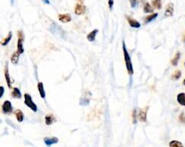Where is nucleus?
<instances>
[{
  "mask_svg": "<svg viewBox=\"0 0 185 147\" xmlns=\"http://www.w3.org/2000/svg\"><path fill=\"white\" fill-rule=\"evenodd\" d=\"M123 51H124V60H125L126 67H127V70L129 75L133 74V67H132V61H131L130 56L129 53H128L127 48H126V44L124 41H123Z\"/></svg>",
  "mask_w": 185,
  "mask_h": 147,
  "instance_id": "f257e3e1",
  "label": "nucleus"
},
{
  "mask_svg": "<svg viewBox=\"0 0 185 147\" xmlns=\"http://www.w3.org/2000/svg\"><path fill=\"white\" fill-rule=\"evenodd\" d=\"M24 104H25L28 108H31V110H32L34 112L37 111H38V107H37V105H35L34 102H33L32 98H31V95H29V94L26 93L24 94Z\"/></svg>",
  "mask_w": 185,
  "mask_h": 147,
  "instance_id": "f03ea898",
  "label": "nucleus"
},
{
  "mask_svg": "<svg viewBox=\"0 0 185 147\" xmlns=\"http://www.w3.org/2000/svg\"><path fill=\"white\" fill-rule=\"evenodd\" d=\"M23 41H24V34L22 30L18 31V43H17V50L21 54L24 53V48H23Z\"/></svg>",
  "mask_w": 185,
  "mask_h": 147,
  "instance_id": "7ed1b4c3",
  "label": "nucleus"
},
{
  "mask_svg": "<svg viewBox=\"0 0 185 147\" xmlns=\"http://www.w3.org/2000/svg\"><path fill=\"white\" fill-rule=\"evenodd\" d=\"M149 109V107H145L144 108L139 109V113L137 114L138 118L140 121L142 122H146L147 120V111Z\"/></svg>",
  "mask_w": 185,
  "mask_h": 147,
  "instance_id": "20e7f679",
  "label": "nucleus"
},
{
  "mask_svg": "<svg viewBox=\"0 0 185 147\" xmlns=\"http://www.w3.org/2000/svg\"><path fill=\"white\" fill-rule=\"evenodd\" d=\"M126 18H127V20L128 23L130 25V27H134V28H139L141 27V24L139 23V22L134 19L133 18H132L131 16H129V15H126Z\"/></svg>",
  "mask_w": 185,
  "mask_h": 147,
  "instance_id": "39448f33",
  "label": "nucleus"
},
{
  "mask_svg": "<svg viewBox=\"0 0 185 147\" xmlns=\"http://www.w3.org/2000/svg\"><path fill=\"white\" fill-rule=\"evenodd\" d=\"M4 76H5V81H6L7 85H8V87L9 88H12V82H11L10 79V75H9V68H8V63H6L5 66V69H4Z\"/></svg>",
  "mask_w": 185,
  "mask_h": 147,
  "instance_id": "423d86ee",
  "label": "nucleus"
},
{
  "mask_svg": "<svg viewBox=\"0 0 185 147\" xmlns=\"http://www.w3.org/2000/svg\"><path fill=\"white\" fill-rule=\"evenodd\" d=\"M86 11V6L81 3L77 4L75 6V14L77 15H82L85 14Z\"/></svg>",
  "mask_w": 185,
  "mask_h": 147,
  "instance_id": "0eeeda50",
  "label": "nucleus"
},
{
  "mask_svg": "<svg viewBox=\"0 0 185 147\" xmlns=\"http://www.w3.org/2000/svg\"><path fill=\"white\" fill-rule=\"evenodd\" d=\"M44 143L46 144L48 147H50V146L53 145V144H56L59 142V139L57 137H45L44 139Z\"/></svg>",
  "mask_w": 185,
  "mask_h": 147,
  "instance_id": "6e6552de",
  "label": "nucleus"
},
{
  "mask_svg": "<svg viewBox=\"0 0 185 147\" xmlns=\"http://www.w3.org/2000/svg\"><path fill=\"white\" fill-rule=\"evenodd\" d=\"M2 111L4 114H9L12 112V103L9 101H5L2 105Z\"/></svg>",
  "mask_w": 185,
  "mask_h": 147,
  "instance_id": "1a4fd4ad",
  "label": "nucleus"
},
{
  "mask_svg": "<svg viewBox=\"0 0 185 147\" xmlns=\"http://www.w3.org/2000/svg\"><path fill=\"white\" fill-rule=\"evenodd\" d=\"M58 19L63 23H68V22H71L72 18L70 16V14H60L58 15Z\"/></svg>",
  "mask_w": 185,
  "mask_h": 147,
  "instance_id": "9d476101",
  "label": "nucleus"
},
{
  "mask_svg": "<svg viewBox=\"0 0 185 147\" xmlns=\"http://www.w3.org/2000/svg\"><path fill=\"white\" fill-rule=\"evenodd\" d=\"M174 14V4L168 3L165 8V15L166 17H171Z\"/></svg>",
  "mask_w": 185,
  "mask_h": 147,
  "instance_id": "9b49d317",
  "label": "nucleus"
},
{
  "mask_svg": "<svg viewBox=\"0 0 185 147\" xmlns=\"http://www.w3.org/2000/svg\"><path fill=\"white\" fill-rule=\"evenodd\" d=\"M56 121V119L55 117V116L52 114H48L45 116V123H46L47 125H51L53 124V123Z\"/></svg>",
  "mask_w": 185,
  "mask_h": 147,
  "instance_id": "f8f14e48",
  "label": "nucleus"
},
{
  "mask_svg": "<svg viewBox=\"0 0 185 147\" xmlns=\"http://www.w3.org/2000/svg\"><path fill=\"white\" fill-rule=\"evenodd\" d=\"M98 32V29H94L92 31H91V32L87 35V40H88V41H90V42H93L95 40V37H96Z\"/></svg>",
  "mask_w": 185,
  "mask_h": 147,
  "instance_id": "ddd939ff",
  "label": "nucleus"
},
{
  "mask_svg": "<svg viewBox=\"0 0 185 147\" xmlns=\"http://www.w3.org/2000/svg\"><path fill=\"white\" fill-rule=\"evenodd\" d=\"M20 53L19 51L16 50L12 54V56H11V62H12L13 64H17L18 62V59H19V55H20Z\"/></svg>",
  "mask_w": 185,
  "mask_h": 147,
  "instance_id": "4468645a",
  "label": "nucleus"
},
{
  "mask_svg": "<svg viewBox=\"0 0 185 147\" xmlns=\"http://www.w3.org/2000/svg\"><path fill=\"white\" fill-rule=\"evenodd\" d=\"M38 91H39L40 95L42 98H45L46 97V93H45V90H44V84L41 82H39L38 84Z\"/></svg>",
  "mask_w": 185,
  "mask_h": 147,
  "instance_id": "2eb2a0df",
  "label": "nucleus"
},
{
  "mask_svg": "<svg viewBox=\"0 0 185 147\" xmlns=\"http://www.w3.org/2000/svg\"><path fill=\"white\" fill-rule=\"evenodd\" d=\"M180 57H181L180 52H177L176 54L175 55V56L173 57V59H172V61H171V63H172V66H176L178 64V61L179 59H180Z\"/></svg>",
  "mask_w": 185,
  "mask_h": 147,
  "instance_id": "dca6fc26",
  "label": "nucleus"
},
{
  "mask_svg": "<svg viewBox=\"0 0 185 147\" xmlns=\"http://www.w3.org/2000/svg\"><path fill=\"white\" fill-rule=\"evenodd\" d=\"M15 114H16V117L18 122H22L24 120V114H23V112L21 110L17 109V110L15 111Z\"/></svg>",
  "mask_w": 185,
  "mask_h": 147,
  "instance_id": "f3484780",
  "label": "nucleus"
},
{
  "mask_svg": "<svg viewBox=\"0 0 185 147\" xmlns=\"http://www.w3.org/2000/svg\"><path fill=\"white\" fill-rule=\"evenodd\" d=\"M177 101L182 106H185V93H180L178 95Z\"/></svg>",
  "mask_w": 185,
  "mask_h": 147,
  "instance_id": "a211bd4d",
  "label": "nucleus"
},
{
  "mask_svg": "<svg viewBox=\"0 0 185 147\" xmlns=\"http://www.w3.org/2000/svg\"><path fill=\"white\" fill-rule=\"evenodd\" d=\"M12 96L15 98H18V99L21 98V93L19 88H16V87L13 88L12 91Z\"/></svg>",
  "mask_w": 185,
  "mask_h": 147,
  "instance_id": "6ab92c4d",
  "label": "nucleus"
},
{
  "mask_svg": "<svg viewBox=\"0 0 185 147\" xmlns=\"http://www.w3.org/2000/svg\"><path fill=\"white\" fill-rule=\"evenodd\" d=\"M157 17H158V13H153L149 15H148V16H146V17L145 18V23H146V24L149 23L152 21L155 20Z\"/></svg>",
  "mask_w": 185,
  "mask_h": 147,
  "instance_id": "aec40b11",
  "label": "nucleus"
},
{
  "mask_svg": "<svg viewBox=\"0 0 185 147\" xmlns=\"http://www.w3.org/2000/svg\"><path fill=\"white\" fill-rule=\"evenodd\" d=\"M12 31H10V32L9 33V34H8V36H7L5 38H4L3 41L1 42V44H2V46H6L7 44L10 42V41L12 40Z\"/></svg>",
  "mask_w": 185,
  "mask_h": 147,
  "instance_id": "412c9836",
  "label": "nucleus"
},
{
  "mask_svg": "<svg viewBox=\"0 0 185 147\" xmlns=\"http://www.w3.org/2000/svg\"><path fill=\"white\" fill-rule=\"evenodd\" d=\"M152 3L153 7L155 9H161V0H152Z\"/></svg>",
  "mask_w": 185,
  "mask_h": 147,
  "instance_id": "4be33fe9",
  "label": "nucleus"
},
{
  "mask_svg": "<svg viewBox=\"0 0 185 147\" xmlns=\"http://www.w3.org/2000/svg\"><path fill=\"white\" fill-rule=\"evenodd\" d=\"M181 71L178 69V70H176V71L172 74V79L173 80H178L181 78Z\"/></svg>",
  "mask_w": 185,
  "mask_h": 147,
  "instance_id": "5701e85b",
  "label": "nucleus"
},
{
  "mask_svg": "<svg viewBox=\"0 0 185 147\" xmlns=\"http://www.w3.org/2000/svg\"><path fill=\"white\" fill-rule=\"evenodd\" d=\"M169 147H184L183 144L179 141L177 140H172L170 142Z\"/></svg>",
  "mask_w": 185,
  "mask_h": 147,
  "instance_id": "b1692460",
  "label": "nucleus"
},
{
  "mask_svg": "<svg viewBox=\"0 0 185 147\" xmlns=\"http://www.w3.org/2000/svg\"><path fill=\"white\" fill-rule=\"evenodd\" d=\"M143 10H144L145 13H150V12H153V9L152 8V6L150 5L149 3L146 2L144 5V8H143Z\"/></svg>",
  "mask_w": 185,
  "mask_h": 147,
  "instance_id": "393cba45",
  "label": "nucleus"
},
{
  "mask_svg": "<svg viewBox=\"0 0 185 147\" xmlns=\"http://www.w3.org/2000/svg\"><path fill=\"white\" fill-rule=\"evenodd\" d=\"M89 102H90V100L88 99V98H82L80 100L79 105H82V106H87L89 104Z\"/></svg>",
  "mask_w": 185,
  "mask_h": 147,
  "instance_id": "a878e982",
  "label": "nucleus"
},
{
  "mask_svg": "<svg viewBox=\"0 0 185 147\" xmlns=\"http://www.w3.org/2000/svg\"><path fill=\"white\" fill-rule=\"evenodd\" d=\"M132 123L135 124V123H136V118L138 117L137 112H136V109H134V110H133V111H132Z\"/></svg>",
  "mask_w": 185,
  "mask_h": 147,
  "instance_id": "bb28decb",
  "label": "nucleus"
},
{
  "mask_svg": "<svg viewBox=\"0 0 185 147\" xmlns=\"http://www.w3.org/2000/svg\"><path fill=\"white\" fill-rule=\"evenodd\" d=\"M130 5L132 8H136L138 5V2H139V0H130Z\"/></svg>",
  "mask_w": 185,
  "mask_h": 147,
  "instance_id": "cd10ccee",
  "label": "nucleus"
},
{
  "mask_svg": "<svg viewBox=\"0 0 185 147\" xmlns=\"http://www.w3.org/2000/svg\"><path fill=\"white\" fill-rule=\"evenodd\" d=\"M179 120H180V121L182 122V123H185V116L183 113L181 114L180 117H179Z\"/></svg>",
  "mask_w": 185,
  "mask_h": 147,
  "instance_id": "c85d7f7f",
  "label": "nucleus"
},
{
  "mask_svg": "<svg viewBox=\"0 0 185 147\" xmlns=\"http://www.w3.org/2000/svg\"><path fill=\"white\" fill-rule=\"evenodd\" d=\"M114 5V0H108V6L110 10H111Z\"/></svg>",
  "mask_w": 185,
  "mask_h": 147,
  "instance_id": "c756f323",
  "label": "nucleus"
},
{
  "mask_svg": "<svg viewBox=\"0 0 185 147\" xmlns=\"http://www.w3.org/2000/svg\"><path fill=\"white\" fill-rule=\"evenodd\" d=\"M4 91H5V89H4V87L3 86H0V98H2V95L4 94Z\"/></svg>",
  "mask_w": 185,
  "mask_h": 147,
  "instance_id": "7c9ffc66",
  "label": "nucleus"
},
{
  "mask_svg": "<svg viewBox=\"0 0 185 147\" xmlns=\"http://www.w3.org/2000/svg\"><path fill=\"white\" fill-rule=\"evenodd\" d=\"M42 2H44V4H47V5H50V2L49 0H42Z\"/></svg>",
  "mask_w": 185,
  "mask_h": 147,
  "instance_id": "2f4dec72",
  "label": "nucleus"
},
{
  "mask_svg": "<svg viewBox=\"0 0 185 147\" xmlns=\"http://www.w3.org/2000/svg\"><path fill=\"white\" fill-rule=\"evenodd\" d=\"M183 41H184V42L185 43V34H184V39H183Z\"/></svg>",
  "mask_w": 185,
  "mask_h": 147,
  "instance_id": "473e14b6",
  "label": "nucleus"
},
{
  "mask_svg": "<svg viewBox=\"0 0 185 147\" xmlns=\"http://www.w3.org/2000/svg\"><path fill=\"white\" fill-rule=\"evenodd\" d=\"M77 1H78V2H83L84 0H77Z\"/></svg>",
  "mask_w": 185,
  "mask_h": 147,
  "instance_id": "72a5a7b5",
  "label": "nucleus"
},
{
  "mask_svg": "<svg viewBox=\"0 0 185 147\" xmlns=\"http://www.w3.org/2000/svg\"><path fill=\"white\" fill-rule=\"evenodd\" d=\"M14 1H15V0H11V2H12V5H13V3H14Z\"/></svg>",
  "mask_w": 185,
  "mask_h": 147,
  "instance_id": "f704fd0d",
  "label": "nucleus"
},
{
  "mask_svg": "<svg viewBox=\"0 0 185 147\" xmlns=\"http://www.w3.org/2000/svg\"><path fill=\"white\" fill-rule=\"evenodd\" d=\"M183 84L185 85V79H184V82H183Z\"/></svg>",
  "mask_w": 185,
  "mask_h": 147,
  "instance_id": "c9c22d12",
  "label": "nucleus"
},
{
  "mask_svg": "<svg viewBox=\"0 0 185 147\" xmlns=\"http://www.w3.org/2000/svg\"><path fill=\"white\" fill-rule=\"evenodd\" d=\"M184 66H185V63H184Z\"/></svg>",
  "mask_w": 185,
  "mask_h": 147,
  "instance_id": "e433bc0d",
  "label": "nucleus"
}]
</instances>
